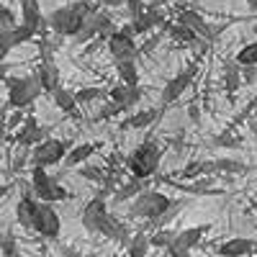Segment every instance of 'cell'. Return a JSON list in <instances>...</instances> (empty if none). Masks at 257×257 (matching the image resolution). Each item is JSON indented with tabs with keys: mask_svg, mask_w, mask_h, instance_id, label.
Segmentation results:
<instances>
[{
	"mask_svg": "<svg viewBox=\"0 0 257 257\" xmlns=\"http://www.w3.org/2000/svg\"><path fill=\"white\" fill-rule=\"evenodd\" d=\"M252 134L257 137V123H254V121H252Z\"/></svg>",
	"mask_w": 257,
	"mask_h": 257,
	"instance_id": "46",
	"label": "cell"
},
{
	"mask_svg": "<svg viewBox=\"0 0 257 257\" xmlns=\"http://www.w3.org/2000/svg\"><path fill=\"white\" fill-rule=\"evenodd\" d=\"M108 95V100L111 103H118L121 108L126 111V108H132V105H137L139 100H142V95H144V90L139 88V85H134V88H128V85H123V82H118V85H113V88L105 93Z\"/></svg>",
	"mask_w": 257,
	"mask_h": 257,
	"instance_id": "15",
	"label": "cell"
},
{
	"mask_svg": "<svg viewBox=\"0 0 257 257\" xmlns=\"http://www.w3.org/2000/svg\"><path fill=\"white\" fill-rule=\"evenodd\" d=\"M95 3H98V6H103V0H95Z\"/></svg>",
	"mask_w": 257,
	"mask_h": 257,
	"instance_id": "50",
	"label": "cell"
},
{
	"mask_svg": "<svg viewBox=\"0 0 257 257\" xmlns=\"http://www.w3.org/2000/svg\"><path fill=\"white\" fill-rule=\"evenodd\" d=\"M116 72H118L121 82H123V85H128V88H134V85H139V70H137V59L116 62Z\"/></svg>",
	"mask_w": 257,
	"mask_h": 257,
	"instance_id": "24",
	"label": "cell"
},
{
	"mask_svg": "<svg viewBox=\"0 0 257 257\" xmlns=\"http://www.w3.org/2000/svg\"><path fill=\"white\" fill-rule=\"evenodd\" d=\"M103 6H105V8H121L123 0H103Z\"/></svg>",
	"mask_w": 257,
	"mask_h": 257,
	"instance_id": "40",
	"label": "cell"
},
{
	"mask_svg": "<svg viewBox=\"0 0 257 257\" xmlns=\"http://www.w3.org/2000/svg\"><path fill=\"white\" fill-rule=\"evenodd\" d=\"M208 173H216V162H211V160H193L180 170V175L185 180H196V178L208 175Z\"/></svg>",
	"mask_w": 257,
	"mask_h": 257,
	"instance_id": "21",
	"label": "cell"
},
{
	"mask_svg": "<svg viewBox=\"0 0 257 257\" xmlns=\"http://www.w3.org/2000/svg\"><path fill=\"white\" fill-rule=\"evenodd\" d=\"M3 237H6V234H3V231H0V244H3Z\"/></svg>",
	"mask_w": 257,
	"mask_h": 257,
	"instance_id": "49",
	"label": "cell"
},
{
	"mask_svg": "<svg viewBox=\"0 0 257 257\" xmlns=\"http://www.w3.org/2000/svg\"><path fill=\"white\" fill-rule=\"evenodd\" d=\"M190 121H193V123H198V121H201V116H198V105H190Z\"/></svg>",
	"mask_w": 257,
	"mask_h": 257,
	"instance_id": "41",
	"label": "cell"
},
{
	"mask_svg": "<svg viewBox=\"0 0 257 257\" xmlns=\"http://www.w3.org/2000/svg\"><path fill=\"white\" fill-rule=\"evenodd\" d=\"M80 173H82L85 178H90V180H103V170H100V167H90L88 162L82 165V170H80Z\"/></svg>",
	"mask_w": 257,
	"mask_h": 257,
	"instance_id": "35",
	"label": "cell"
},
{
	"mask_svg": "<svg viewBox=\"0 0 257 257\" xmlns=\"http://www.w3.org/2000/svg\"><path fill=\"white\" fill-rule=\"evenodd\" d=\"M6 132H8V123H6L3 118H0V144L6 142Z\"/></svg>",
	"mask_w": 257,
	"mask_h": 257,
	"instance_id": "42",
	"label": "cell"
},
{
	"mask_svg": "<svg viewBox=\"0 0 257 257\" xmlns=\"http://www.w3.org/2000/svg\"><path fill=\"white\" fill-rule=\"evenodd\" d=\"M175 239V231L173 229H157L155 234H149V247H157V249H165L170 242Z\"/></svg>",
	"mask_w": 257,
	"mask_h": 257,
	"instance_id": "30",
	"label": "cell"
},
{
	"mask_svg": "<svg viewBox=\"0 0 257 257\" xmlns=\"http://www.w3.org/2000/svg\"><path fill=\"white\" fill-rule=\"evenodd\" d=\"M252 247H254V239L249 237H231L219 244L216 254L219 257H252Z\"/></svg>",
	"mask_w": 257,
	"mask_h": 257,
	"instance_id": "16",
	"label": "cell"
},
{
	"mask_svg": "<svg viewBox=\"0 0 257 257\" xmlns=\"http://www.w3.org/2000/svg\"><path fill=\"white\" fill-rule=\"evenodd\" d=\"M188 203H190V201H185V198H183V201H173V203L167 206V211L162 213V216H157V219H155L152 224H155L157 229H165V226H167L170 221H173V219L178 216V213H180L183 208H188Z\"/></svg>",
	"mask_w": 257,
	"mask_h": 257,
	"instance_id": "28",
	"label": "cell"
},
{
	"mask_svg": "<svg viewBox=\"0 0 257 257\" xmlns=\"http://www.w3.org/2000/svg\"><path fill=\"white\" fill-rule=\"evenodd\" d=\"M82 226L93 231V234H103L113 242H121V244H128L132 234H128V226L123 221H118L116 216H111L108 206L100 196H95L93 201H88V206L82 208Z\"/></svg>",
	"mask_w": 257,
	"mask_h": 257,
	"instance_id": "1",
	"label": "cell"
},
{
	"mask_svg": "<svg viewBox=\"0 0 257 257\" xmlns=\"http://www.w3.org/2000/svg\"><path fill=\"white\" fill-rule=\"evenodd\" d=\"M36 206L39 201L34 198V193H24L16 203V221L24 226V229H31L34 226V213H36Z\"/></svg>",
	"mask_w": 257,
	"mask_h": 257,
	"instance_id": "18",
	"label": "cell"
},
{
	"mask_svg": "<svg viewBox=\"0 0 257 257\" xmlns=\"http://www.w3.org/2000/svg\"><path fill=\"white\" fill-rule=\"evenodd\" d=\"M142 190H147V180H142V178H132V180H126L118 190H116V201H132V198H137Z\"/></svg>",
	"mask_w": 257,
	"mask_h": 257,
	"instance_id": "23",
	"label": "cell"
},
{
	"mask_svg": "<svg viewBox=\"0 0 257 257\" xmlns=\"http://www.w3.org/2000/svg\"><path fill=\"white\" fill-rule=\"evenodd\" d=\"M252 105H257V95H254V100H252V103H249V108H252Z\"/></svg>",
	"mask_w": 257,
	"mask_h": 257,
	"instance_id": "48",
	"label": "cell"
},
{
	"mask_svg": "<svg viewBox=\"0 0 257 257\" xmlns=\"http://www.w3.org/2000/svg\"><path fill=\"white\" fill-rule=\"evenodd\" d=\"M123 6L128 8V16L137 18V16L144 11V0H123Z\"/></svg>",
	"mask_w": 257,
	"mask_h": 257,
	"instance_id": "37",
	"label": "cell"
},
{
	"mask_svg": "<svg viewBox=\"0 0 257 257\" xmlns=\"http://www.w3.org/2000/svg\"><path fill=\"white\" fill-rule=\"evenodd\" d=\"M52 98H54V105L62 111V113H67V116H72V118H77L80 116V111H77V100H75V93L72 90H67L64 85H59V88L52 93Z\"/></svg>",
	"mask_w": 257,
	"mask_h": 257,
	"instance_id": "19",
	"label": "cell"
},
{
	"mask_svg": "<svg viewBox=\"0 0 257 257\" xmlns=\"http://www.w3.org/2000/svg\"><path fill=\"white\" fill-rule=\"evenodd\" d=\"M8 190H11L8 185H0V198H6V196H8Z\"/></svg>",
	"mask_w": 257,
	"mask_h": 257,
	"instance_id": "44",
	"label": "cell"
},
{
	"mask_svg": "<svg viewBox=\"0 0 257 257\" xmlns=\"http://www.w3.org/2000/svg\"><path fill=\"white\" fill-rule=\"evenodd\" d=\"M160 160H162V152H160V147L155 142H142L132 155H128V170L134 173V178H152L157 173V167H160Z\"/></svg>",
	"mask_w": 257,
	"mask_h": 257,
	"instance_id": "3",
	"label": "cell"
},
{
	"mask_svg": "<svg viewBox=\"0 0 257 257\" xmlns=\"http://www.w3.org/2000/svg\"><path fill=\"white\" fill-rule=\"evenodd\" d=\"M98 98H105V90H100V88H80V90L75 93L77 105H82V103H93V100H98Z\"/></svg>",
	"mask_w": 257,
	"mask_h": 257,
	"instance_id": "32",
	"label": "cell"
},
{
	"mask_svg": "<svg viewBox=\"0 0 257 257\" xmlns=\"http://www.w3.org/2000/svg\"><path fill=\"white\" fill-rule=\"evenodd\" d=\"M234 62L239 67H257V41H249V44L239 47V52L234 54Z\"/></svg>",
	"mask_w": 257,
	"mask_h": 257,
	"instance_id": "26",
	"label": "cell"
},
{
	"mask_svg": "<svg viewBox=\"0 0 257 257\" xmlns=\"http://www.w3.org/2000/svg\"><path fill=\"white\" fill-rule=\"evenodd\" d=\"M36 234H41L44 239H57L59 231H62V219L59 213L54 211L52 203H41L36 206V213H34V226H31Z\"/></svg>",
	"mask_w": 257,
	"mask_h": 257,
	"instance_id": "8",
	"label": "cell"
},
{
	"mask_svg": "<svg viewBox=\"0 0 257 257\" xmlns=\"http://www.w3.org/2000/svg\"><path fill=\"white\" fill-rule=\"evenodd\" d=\"M41 95V85L34 75L26 77H8V105L16 111L29 108V105Z\"/></svg>",
	"mask_w": 257,
	"mask_h": 257,
	"instance_id": "4",
	"label": "cell"
},
{
	"mask_svg": "<svg viewBox=\"0 0 257 257\" xmlns=\"http://www.w3.org/2000/svg\"><path fill=\"white\" fill-rule=\"evenodd\" d=\"M128 257H147L149 254V234L137 231L132 239H128Z\"/></svg>",
	"mask_w": 257,
	"mask_h": 257,
	"instance_id": "25",
	"label": "cell"
},
{
	"mask_svg": "<svg viewBox=\"0 0 257 257\" xmlns=\"http://www.w3.org/2000/svg\"><path fill=\"white\" fill-rule=\"evenodd\" d=\"M118 113H123V108H121L118 103H111L108 100V105H105V108L98 113V118H108V116H118Z\"/></svg>",
	"mask_w": 257,
	"mask_h": 257,
	"instance_id": "38",
	"label": "cell"
},
{
	"mask_svg": "<svg viewBox=\"0 0 257 257\" xmlns=\"http://www.w3.org/2000/svg\"><path fill=\"white\" fill-rule=\"evenodd\" d=\"M216 170H226V173H242V165L239 162H231V160H219L216 162Z\"/></svg>",
	"mask_w": 257,
	"mask_h": 257,
	"instance_id": "36",
	"label": "cell"
},
{
	"mask_svg": "<svg viewBox=\"0 0 257 257\" xmlns=\"http://www.w3.org/2000/svg\"><path fill=\"white\" fill-rule=\"evenodd\" d=\"M70 142L67 139H44V142H39L34 144L31 149V162L34 167H52V165H59L64 160V155L70 152Z\"/></svg>",
	"mask_w": 257,
	"mask_h": 257,
	"instance_id": "7",
	"label": "cell"
},
{
	"mask_svg": "<svg viewBox=\"0 0 257 257\" xmlns=\"http://www.w3.org/2000/svg\"><path fill=\"white\" fill-rule=\"evenodd\" d=\"M196 75H198V64L190 62L183 72H178L175 77H170V80L165 82V88H162V105L175 103V100L190 88V82H193V77H196Z\"/></svg>",
	"mask_w": 257,
	"mask_h": 257,
	"instance_id": "10",
	"label": "cell"
},
{
	"mask_svg": "<svg viewBox=\"0 0 257 257\" xmlns=\"http://www.w3.org/2000/svg\"><path fill=\"white\" fill-rule=\"evenodd\" d=\"M162 111L160 108H147V111H139V113H134L132 118H126L123 121V126H128V128H142V126H149L152 121H157V116H160Z\"/></svg>",
	"mask_w": 257,
	"mask_h": 257,
	"instance_id": "27",
	"label": "cell"
},
{
	"mask_svg": "<svg viewBox=\"0 0 257 257\" xmlns=\"http://www.w3.org/2000/svg\"><path fill=\"white\" fill-rule=\"evenodd\" d=\"M254 229H257V224H254Z\"/></svg>",
	"mask_w": 257,
	"mask_h": 257,
	"instance_id": "51",
	"label": "cell"
},
{
	"mask_svg": "<svg viewBox=\"0 0 257 257\" xmlns=\"http://www.w3.org/2000/svg\"><path fill=\"white\" fill-rule=\"evenodd\" d=\"M0 24H3L6 29H13V26H16V16H13V11L6 8V6H0Z\"/></svg>",
	"mask_w": 257,
	"mask_h": 257,
	"instance_id": "34",
	"label": "cell"
},
{
	"mask_svg": "<svg viewBox=\"0 0 257 257\" xmlns=\"http://www.w3.org/2000/svg\"><path fill=\"white\" fill-rule=\"evenodd\" d=\"M34 36H36V31L29 29V26H24V24H16V26L11 29V41H13V47L26 44V41H31Z\"/></svg>",
	"mask_w": 257,
	"mask_h": 257,
	"instance_id": "31",
	"label": "cell"
},
{
	"mask_svg": "<svg viewBox=\"0 0 257 257\" xmlns=\"http://www.w3.org/2000/svg\"><path fill=\"white\" fill-rule=\"evenodd\" d=\"M167 257H190V252H183V249H175V247H165Z\"/></svg>",
	"mask_w": 257,
	"mask_h": 257,
	"instance_id": "39",
	"label": "cell"
},
{
	"mask_svg": "<svg viewBox=\"0 0 257 257\" xmlns=\"http://www.w3.org/2000/svg\"><path fill=\"white\" fill-rule=\"evenodd\" d=\"M244 3H247V6H249V8L257 13V0H244Z\"/></svg>",
	"mask_w": 257,
	"mask_h": 257,
	"instance_id": "45",
	"label": "cell"
},
{
	"mask_svg": "<svg viewBox=\"0 0 257 257\" xmlns=\"http://www.w3.org/2000/svg\"><path fill=\"white\" fill-rule=\"evenodd\" d=\"M170 203H173V198H167L160 190H142L137 198H132V213L139 219L155 221L157 216H162L167 211Z\"/></svg>",
	"mask_w": 257,
	"mask_h": 257,
	"instance_id": "5",
	"label": "cell"
},
{
	"mask_svg": "<svg viewBox=\"0 0 257 257\" xmlns=\"http://www.w3.org/2000/svg\"><path fill=\"white\" fill-rule=\"evenodd\" d=\"M0 77H8V64L0 62Z\"/></svg>",
	"mask_w": 257,
	"mask_h": 257,
	"instance_id": "43",
	"label": "cell"
},
{
	"mask_svg": "<svg viewBox=\"0 0 257 257\" xmlns=\"http://www.w3.org/2000/svg\"><path fill=\"white\" fill-rule=\"evenodd\" d=\"M90 13H93V8L85 3V0H75V3L54 8L49 13V26L59 36H77L82 24H85V18H88Z\"/></svg>",
	"mask_w": 257,
	"mask_h": 257,
	"instance_id": "2",
	"label": "cell"
},
{
	"mask_svg": "<svg viewBox=\"0 0 257 257\" xmlns=\"http://www.w3.org/2000/svg\"><path fill=\"white\" fill-rule=\"evenodd\" d=\"M239 85H242V77H239V64L229 59L224 62V88H226V95H234L239 90Z\"/></svg>",
	"mask_w": 257,
	"mask_h": 257,
	"instance_id": "22",
	"label": "cell"
},
{
	"mask_svg": "<svg viewBox=\"0 0 257 257\" xmlns=\"http://www.w3.org/2000/svg\"><path fill=\"white\" fill-rule=\"evenodd\" d=\"M108 54L116 62H126V59H137V44H134V31L132 26H121L108 36Z\"/></svg>",
	"mask_w": 257,
	"mask_h": 257,
	"instance_id": "9",
	"label": "cell"
},
{
	"mask_svg": "<svg viewBox=\"0 0 257 257\" xmlns=\"http://www.w3.org/2000/svg\"><path fill=\"white\" fill-rule=\"evenodd\" d=\"M208 229H211V224H198V226H188V229L178 231V234H175V239L170 242L167 247H175V249L190 252L193 247H198V244H201V239H203L206 234H208Z\"/></svg>",
	"mask_w": 257,
	"mask_h": 257,
	"instance_id": "14",
	"label": "cell"
},
{
	"mask_svg": "<svg viewBox=\"0 0 257 257\" xmlns=\"http://www.w3.org/2000/svg\"><path fill=\"white\" fill-rule=\"evenodd\" d=\"M167 26V31H170V36H173L175 41H183V44H198V36L196 34H193L190 29H185V26H180L178 24V21H175V24H165Z\"/></svg>",
	"mask_w": 257,
	"mask_h": 257,
	"instance_id": "29",
	"label": "cell"
},
{
	"mask_svg": "<svg viewBox=\"0 0 257 257\" xmlns=\"http://www.w3.org/2000/svg\"><path fill=\"white\" fill-rule=\"evenodd\" d=\"M31 193L41 203H54V201H67V190H64L54 178H49L47 167H34L31 170Z\"/></svg>",
	"mask_w": 257,
	"mask_h": 257,
	"instance_id": "6",
	"label": "cell"
},
{
	"mask_svg": "<svg viewBox=\"0 0 257 257\" xmlns=\"http://www.w3.org/2000/svg\"><path fill=\"white\" fill-rule=\"evenodd\" d=\"M11 49H13L11 31H3V34H0V62H6V57L11 54Z\"/></svg>",
	"mask_w": 257,
	"mask_h": 257,
	"instance_id": "33",
	"label": "cell"
},
{
	"mask_svg": "<svg viewBox=\"0 0 257 257\" xmlns=\"http://www.w3.org/2000/svg\"><path fill=\"white\" fill-rule=\"evenodd\" d=\"M95 155V144L85 142V144H77V147H70V152L64 155V167H77V165H85L90 157Z\"/></svg>",
	"mask_w": 257,
	"mask_h": 257,
	"instance_id": "20",
	"label": "cell"
},
{
	"mask_svg": "<svg viewBox=\"0 0 257 257\" xmlns=\"http://www.w3.org/2000/svg\"><path fill=\"white\" fill-rule=\"evenodd\" d=\"M178 24L185 26V29H190L198 39H208V41L216 39V31L206 24V18H203L201 13H196V11H190V8H183V11L178 13Z\"/></svg>",
	"mask_w": 257,
	"mask_h": 257,
	"instance_id": "12",
	"label": "cell"
},
{
	"mask_svg": "<svg viewBox=\"0 0 257 257\" xmlns=\"http://www.w3.org/2000/svg\"><path fill=\"white\" fill-rule=\"evenodd\" d=\"M252 257H257V242H254V247H252Z\"/></svg>",
	"mask_w": 257,
	"mask_h": 257,
	"instance_id": "47",
	"label": "cell"
},
{
	"mask_svg": "<svg viewBox=\"0 0 257 257\" xmlns=\"http://www.w3.org/2000/svg\"><path fill=\"white\" fill-rule=\"evenodd\" d=\"M34 77L39 80V85H41V93H54L57 88H59V70H57V64L52 62V57H41V64L36 67V72H34Z\"/></svg>",
	"mask_w": 257,
	"mask_h": 257,
	"instance_id": "13",
	"label": "cell"
},
{
	"mask_svg": "<svg viewBox=\"0 0 257 257\" xmlns=\"http://www.w3.org/2000/svg\"><path fill=\"white\" fill-rule=\"evenodd\" d=\"M49 134H52L49 126H41V123L36 121V116H26V118H24V126L16 132V142H18L21 147H34V144H39V142L49 139Z\"/></svg>",
	"mask_w": 257,
	"mask_h": 257,
	"instance_id": "11",
	"label": "cell"
},
{
	"mask_svg": "<svg viewBox=\"0 0 257 257\" xmlns=\"http://www.w3.org/2000/svg\"><path fill=\"white\" fill-rule=\"evenodd\" d=\"M21 24L34 29L36 34L44 29V16H41L39 0H21Z\"/></svg>",
	"mask_w": 257,
	"mask_h": 257,
	"instance_id": "17",
	"label": "cell"
}]
</instances>
